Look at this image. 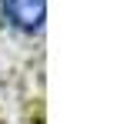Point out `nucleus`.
<instances>
[{
    "label": "nucleus",
    "mask_w": 127,
    "mask_h": 124,
    "mask_svg": "<svg viewBox=\"0 0 127 124\" xmlns=\"http://www.w3.org/2000/svg\"><path fill=\"white\" fill-rule=\"evenodd\" d=\"M44 0H0V27L10 37L33 40L44 34Z\"/></svg>",
    "instance_id": "f257e3e1"
}]
</instances>
